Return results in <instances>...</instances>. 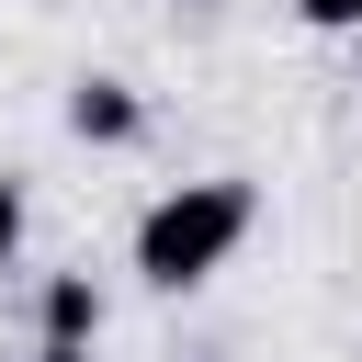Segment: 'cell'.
I'll return each instance as SVG.
<instances>
[{
    "label": "cell",
    "instance_id": "1",
    "mask_svg": "<svg viewBox=\"0 0 362 362\" xmlns=\"http://www.w3.org/2000/svg\"><path fill=\"white\" fill-rule=\"evenodd\" d=\"M260 226V192L226 170V181H181V192H158L147 215H136V272L158 283V294H192V283H215L226 272V249Z\"/></svg>",
    "mask_w": 362,
    "mask_h": 362
},
{
    "label": "cell",
    "instance_id": "2",
    "mask_svg": "<svg viewBox=\"0 0 362 362\" xmlns=\"http://www.w3.org/2000/svg\"><path fill=\"white\" fill-rule=\"evenodd\" d=\"M90 339H102V283H90V272H45L34 362H90Z\"/></svg>",
    "mask_w": 362,
    "mask_h": 362
},
{
    "label": "cell",
    "instance_id": "3",
    "mask_svg": "<svg viewBox=\"0 0 362 362\" xmlns=\"http://www.w3.org/2000/svg\"><path fill=\"white\" fill-rule=\"evenodd\" d=\"M68 136H79V147H136V136H147L136 79H79V90H68Z\"/></svg>",
    "mask_w": 362,
    "mask_h": 362
},
{
    "label": "cell",
    "instance_id": "4",
    "mask_svg": "<svg viewBox=\"0 0 362 362\" xmlns=\"http://www.w3.org/2000/svg\"><path fill=\"white\" fill-rule=\"evenodd\" d=\"M305 11V34H362V0H294Z\"/></svg>",
    "mask_w": 362,
    "mask_h": 362
},
{
    "label": "cell",
    "instance_id": "5",
    "mask_svg": "<svg viewBox=\"0 0 362 362\" xmlns=\"http://www.w3.org/2000/svg\"><path fill=\"white\" fill-rule=\"evenodd\" d=\"M23 260V181H0V272Z\"/></svg>",
    "mask_w": 362,
    "mask_h": 362
}]
</instances>
